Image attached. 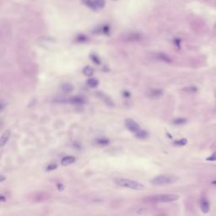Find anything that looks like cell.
Instances as JSON below:
<instances>
[{
    "mask_svg": "<svg viewBox=\"0 0 216 216\" xmlns=\"http://www.w3.org/2000/svg\"><path fill=\"white\" fill-rule=\"evenodd\" d=\"M75 160H76V158H75V157L71 156V155H68V156H65V157H64V158L62 159V160H61V165H64V166L72 165V164H74V163L75 162Z\"/></svg>",
    "mask_w": 216,
    "mask_h": 216,
    "instance_id": "obj_6",
    "label": "cell"
},
{
    "mask_svg": "<svg viewBox=\"0 0 216 216\" xmlns=\"http://www.w3.org/2000/svg\"><path fill=\"white\" fill-rule=\"evenodd\" d=\"M0 200H1V202H5V197H4V195H3V194H1V196H0Z\"/></svg>",
    "mask_w": 216,
    "mask_h": 216,
    "instance_id": "obj_22",
    "label": "cell"
},
{
    "mask_svg": "<svg viewBox=\"0 0 216 216\" xmlns=\"http://www.w3.org/2000/svg\"><path fill=\"white\" fill-rule=\"evenodd\" d=\"M10 135H11V132L9 129L3 132V133L1 135V138H0V146L1 147H3L7 144V142L9 141V138H10Z\"/></svg>",
    "mask_w": 216,
    "mask_h": 216,
    "instance_id": "obj_5",
    "label": "cell"
},
{
    "mask_svg": "<svg viewBox=\"0 0 216 216\" xmlns=\"http://www.w3.org/2000/svg\"><path fill=\"white\" fill-rule=\"evenodd\" d=\"M114 183L116 185L121 187V188H125L128 189L136 191H142L145 188V187L140 183L139 181L132 180V179H127V178H116L114 179Z\"/></svg>",
    "mask_w": 216,
    "mask_h": 216,
    "instance_id": "obj_2",
    "label": "cell"
},
{
    "mask_svg": "<svg viewBox=\"0 0 216 216\" xmlns=\"http://www.w3.org/2000/svg\"><path fill=\"white\" fill-rule=\"evenodd\" d=\"M163 95V90L159 89H154L150 90V95L151 96H160Z\"/></svg>",
    "mask_w": 216,
    "mask_h": 216,
    "instance_id": "obj_13",
    "label": "cell"
},
{
    "mask_svg": "<svg viewBox=\"0 0 216 216\" xmlns=\"http://www.w3.org/2000/svg\"><path fill=\"white\" fill-rule=\"evenodd\" d=\"M211 183H212L213 185H215V186H216V180H215V181H212Z\"/></svg>",
    "mask_w": 216,
    "mask_h": 216,
    "instance_id": "obj_24",
    "label": "cell"
},
{
    "mask_svg": "<svg viewBox=\"0 0 216 216\" xmlns=\"http://www.w3.org/2000/svg\"><path fill=\"white\" fill-rule=\"evenodd\" d=\"M85 99L81 96H74L68 100V102H70L72 104H76V105H82L85 103Z\"/></svg>",
    "mask_w": 216,
    "mask_h": 216,
    "instance_id": "obj_8",
    "label": "cell"
},
{
    "mask_svg": "<svg viewBox=\"0 0 216 216\" xmlns=\"http://www.w3.org/2000/svg\"><path fill=\"white\" fill-rule=\"evenodd\" d=\"M96 143L98 144H100V145H107L110 143V141H109V139H106V138H102V139H97Z\"/></svg>",
    "mask_w": 216,
    "mask_h": 216,
    "instance_id": "obj_18",
    "label": "cell"
},
{
    "mask_svg": "<svg viewBox=\"0 0 216 216\" xmlns=\"http://www.w3.org/2000/svg\"><path fill=\"white\" fill-rule=\"evenodd\" d=\"M61 88L63 89V91L66 92V93L67 92H71L73 90V86L70 84H64Z\"/></svg>",
    "mask_w": 216,
    "mask_h": 216,
    "instance_id": "obj_15",
    "label": "cell"
},
{
    "mask_svg": "<svg viewBox=\"0 0 216 216\" xmlns=\"http://www.w3.org/2000/svg\"><path fill=\"white\" fill-rule=\"evenodd\" d=\"M179 199V196L177 194H171V193H165V194H160V195H154L147 197L143 199V202L144 203H172Z\"/></svg>",
    "mask_w": 216,
    "mask_h": 216,
    "instance_id": "obj_1",
    "label": "cell"
},
{
    "mask_svg": "<svg viewBox=\"0 0 216 216\" xmlns=\"http://www.w3.org/2000/svg\"><path fill=\"white\" fill-rule=\"evenodd\" d=\"M5 180V177H4V176L3 175H1L0 176V182H3V181Z\"/></svg>",
    "mask_w": 216,
    "mask_h": 216,
    "instance_id": "obj_23",
    "label": "cell"
},
{
    "mask_svg": "<svg viewBox=\"0 0 216 216\" xmlns=\"http://www.w3.org/2000/svg\"><path fill=\"white\" fill-rule=\"evenodd\" d=\"M159 58L162 61H164L165 63H171V60L169 56H167L165 53H160L159 54Z\"/></svg>",
    "mask_w": 216,
    "mask_h": 216,
    "instance_id": "obj_14",
    "label": "cell"
},
{
    "mask_svg": "<svg viewBox=\"0 0 216 216\" xmlns=\"http://www.w3.org/2000/svg\"><path fill=\"white\" fill-rule=\"evenodd\" d=\"M83 74H84L85 76L90 77L93 75V74H94V70H93V68H92L91 67H89V66H86V67H85V68H84V69H83Z\"/></svg>",
    "mask_w": 216,
    "mask_h": 216,
    "instance_id": "obj_12",
    "label": "cell"
},
{
    "mask_svg": "<svg viewBox=\"0 0 216 216\" xmlns=\"http://www.w3.org/2000/svg\"><path fill=\"white\" fill-rule=\"evenodd\" d=\"M58 168V165L56 163H51L50 165H48L47 166V171H53V170H56Z\"/></svg>",
    "mask_w": 216,
    "mask_h": 216,
    "instance_id": "obj_19",
    "label": "cell"
},
{
    "mask_svg": "<svg viewBox=\"0 0 216 216\" xmlns=\"http://www.w3.org/2000/svg\"><path fill=\"white\" fill-rule=\"evenodd\" d=\"M125 126L130 132L134 133H138L140 130L139 125L135 121H133V119H130V118H127L125 120Z\"/></svg>",
    "mask_w": 216,
    "mask_h": 216,
    "instance_id": "obj_4",
    "label": "cell"
},
{
    "mask_svg": "<svg viewBox=\"0 0 216 216\" xmlns=\"http://www.w3.org/2000/svg\"><path fill=\"white\" fill-rule=\"evenodd\" d=\"M135 134H136V137L138 139H147L149 137L148 132L145 131V130H141V129L138 133H136Z\"/></svg>",
    "mask_w": 216,
    "mask_h": 216,
    "instance_id": "obj_10",
    "label": "cell"
},
{
    "mask_svg": "<svg viewBox=\"0 0 216 216\" xmlns=\"http://www.w3.org/2000/svg\"><path fill=\"white\" fill-rule=\"evenodd\" d=\"M187 143H188V140L186 139H181L175 141V142H174V144H175V145H177V146H184V145L187 144Z\"/></svg>",
    "mask_w": 216,
    "mask_h": 216,
    "instance_id": "obj_16",
    "label": "cell"
},
{
    "mask_svg": "<svg viewBox=\"0 0 216 216\" xmlns=\"http://www.w3.org/2000/svg\"><path fill=\"white\" fill-rule=\"evenodd\" d=\"M178 181V177L175 175H160L151 180V184L153 186H165V185H171Z\"/></svg>",
    "mask_w": 216,
    "mask_h": 216,
    "instance_id": "obj_3",
    "label": "cell"
},
{
    "mask_svg": "<svg viewBox=\"0 0 216 216\" xmlns=\"http://www.w3.org/2000/svg\"><path fill=\"white\" fill-rule=\"evenodd\" d=\"M200 208H201V210H202L203 213H204V214L209 213V209H210L209 203L206 199H202V200H201V203H200Z\"/></svg>",
    "mask_w": 216,
    "mask_h": 216,
    "instance_id": "obj_7",
    "label": "cell"
},
{
    "mask_svg": "<svg viewBox=\"0 0 216 216\" xmlns=\"http://www.w3.org/2000/svg\"><path fill=\"white\" fill-rule=\"evenodd\" d=\"M58 190L61 191L64 189V185L63 184H61V183H59V184H58Z\"/></svg>",
    "mask_w": 216,
    "mask_h": 216,
    "instance_id": "obj_21",
    "label": "cell"
},
{
    "mask_svg": "<svg viewBox=\"0 0 216 216\" xmlns=\"http://www.w3.org/2000/svg\"><path fill=\"white\" fill-rule=\"evenodd\" d=\"M86 84H87V85H88L89 87H90V88H95V87L98 86L99 81H98V79H95V78H90V79H89L86 81Z\"/></svg>",
    "mask_w": 216,
    "mask_h": 216,
    "instance_id": "obj_9",
    "label": "cell"
},
{
    "mask_svg": "<svg viewBox=\"0 0 216 216\" xmlns=\"http://www.w3.org/2000/svg\"><path fill=\"white\" fill-rule=\"evenodd\" d=\"M206 160H208V161H215L216 160V151L215 152H214L210 156H209V157H207L206 158Z\"/></svg>",
    "mask_w": 216,
    "mask_h": 216,
    "instance_id": "obj_20",
    "label": "cell"
},
{
    "mask_svg": "<svg viewBox=\"0 0 216 216\" xmlns=\"http://www.w3.org/2000/svg\"><path fill=\"white\" fill-rule=\"evenodd\" d=\"M93 3H94L95 10L98 9H102L105 6V3H106L105 0H93Z\"/></svg>",
    "mask_w": 216,
    "mask_h": 216,
    "instance_id": "obj_11",
    "label": "cell"
},
{
    "mask_svg": "<svg viewBox=\"0 0 216 216\" xmlns=\"http://www.w3.org/2000/svg\"><path fill=\"white\" fill-rule=\"evenodd\" d=\"M173 123H174V124H176V125H182V124H184V123H187V120H186L185 118L180 117V118L175 119V120L173 121Z\"/></svg>",
    "mask_w": 216,
    "mask_h": 216,
    "instance_id": "obj_17",
    "label": "cell"
}]
</instances>
